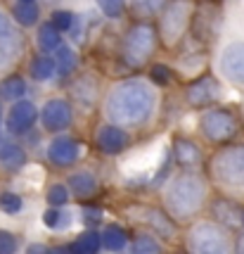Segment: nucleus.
<instances>
[{"label": "nucleus", "instance_id": "nucleus-22", "mask_svg": "<svg viewBox=\"0 0 244 254\" xmlns=\"http://www.w3.org/2000/svg\"><path fill=\"white\" fill-rule=\"evenodd\" d=\"M12 17H14L17 26L31 29V26H36L38 19H41V7H38L36 0H17L14 7H12Z\"/></svg>", "mask_w": 244, "mask_h": 254}, {"label": "nucleus", "instance_id": "nucleus-12", "mask_svg": "<svg viewBox=\"0 0 244 254\" xmlns=\"http://www.w3.org/2000/svg\"><path fill=\"white\" fill-rule=\"evenodd\" d=\"M218 69L230 83L244 86V41H235L223 48L218 57Z\"/></svg>", "mask_w": 244, "mask_h": 254}, {"label": "nucleus", "instance_id": "nucleus-20", "mask_svg": "<svg viewBox=\"0 0 244 254\" xmlns=\"http://www.w3.org/2000/svg\"><path fill=\"white\" fill-rule=\"evenodd\" d=\"M211 214H213V221L225 226V228L242 223V209L230 199H216L211 204Z\"/></svg>", "mask_w": 244, "mask_h": 254}, {"label": "nucleus", "instance_id": "nucleus-27", "mask_svg": "<svg viewBox=\"0 0 244 254\" xmlns=\"http://www.w3.org/2000/svg\"><path fill=\"white\" fill-rule=\"evenodd\" d=\"M74 95H76L78 105L93 107V105H95V100H98V83L93 81V76L78 78L76 86H74Z\"/></svg>", "mask_w": 244, "mask_h": 254}, {"label": "nucleus", "instance_id": "nucleus-2", "mask_svg": "<svg viewBox=\"0 0 244 254\" xmlns=\"http://www.w3.org/2000/svg\"><path fill=\"white\" fill-rule=\"evenodd\" d=\"M206 195H209V186L204 176L195 171H183L168 178L164 188V209L178 223L192 221L204 209Z\"/></svg>", "mask_w": 244, "mask_h": 254}, {"label": "nucleus", "instance_id": "nucleus-17", "mask_svg": "<svg viewBox=\"0 0 244 254\" xmlns=\"http://www.w3.org/2000/svg\"><path fill=\"white\" fill-rule=\"evenodd\" d=\"M67 186H69V190H71V195H74V197L88 199V197H93V195L98 192L100 181H98V176H95L90 169H78V171H74V174L69 176Z\"/></svg>", "mask_w": 244, "mask_h": 254}, {"label": "nucleus", "instance_id": "nucleus-35", "mask_svg": "<svg viewBox=\"0 0 244 254\" xmlns=\"http://www.w3.org/2000/svg\"><path fill=\"white\" fill-rule=\"evenodd\" d=\"M50 22L55 24L59 31H71V26L76 22V14H71L69 10H55L52 17H50Z\"/></svg>", "mask_w": 244, "mask_h": 254}, {"label": "nucleus", "instance_id": "nucleus-19", "mask_svg": "<svg viewBox=\"0 0 244 254\" xmlns=\"http://www.w3.org/2000/svg\"><path fill=\"white\" fill-rule=\"evenodd\" d=\"M100 235H102V250L109 254H121L131 245L128 231L123 226H119V223H107L100 231Z\"/></svg>", "mask_w": 244, "mask_h": 254}, {"label": "nucleus", "instance_id": "nucleus-24", "mask_svg": "<svg viewBox=\"0 0 244 254\" xmlns=\"http://www.w3.org/2000/svg\"><path fill=\"white\" fill-rule=\"evenodd\" d=\"M43 223L50 231H69L74 223V214L67 207H50L43 211Z\"/></svg>", "mask_w": 244, "mask_h": 254}, {"label": "nucleus", "instance_id": "nucleus-18", "mask_svg": "<svg viewBox=\"0 0 244 254\" xmlns=\"http://www.w3.org/2000/svg\"><path fill=\"white\" fill-rule=\"evenodd\" d=\"M26 164V152L19 143H14L12 138L0 135V169L5 171H17Z\"/></svg>", "mask_w": 244, "mask_h": 254}, {"label": "nucleus", "instance_id": "nucleus-26", "mask_svg": "<svg viewBox=\"0 0 244 254\" xmlns=\"http://www.w3.org/2000/svg\"><path fill=\"white\" fill-rule=\"evenodd\" d=\"M55 74H57V62L52 60V57H48L45 53L43 55H38L34 62H31V78L38 81V83L50 81Z\"/></svg>", "mask_w": 244, "mask_h": 254}, {"label": "nucleus", "instance_id": "nucleus-8", "mask_svg": "<svg viewBox=\"0 0 244 254\" xmlns=\"http://www.w3.org/2000/svg\"><path fill=\"white\" fill-rule=\"evenodd\" d=\"M36 122H41V112L31 100H17L12 102L10 112L5 117V128L10 135H26L36 126Z\"/></svg>", "mask_w": 244, "mask_h": 254}, {"label": "nucleus", "instance_id": "nucleus-39", "mask_svg": "<svg viewBox=\"0 0 244 254\" xmlns=\"http://www.w3.org/2000/svg\"><path fill=\"white\" fill-rule=\"evenodd\" d=\"M235 254H244V233L235 240Z\"/></svg>", "mask_w": 244, "mask_h": 254}, {"label": "nucleus", "instance_id": "nucleus-10", "mask_svg": "<svg viewBox=\"0 0 244 254\" xmlns=\"http://www.w3.org/2000/svg\"><path fill=\"white\" fill-rule=\"evenodd\" d=\"M74 122V112H71V105L62 98H52L48 100L41 110V124H43L45 131L50 133H62L67 131Z\"/></svg>", "mask_w": 244, "mask_h": 254}, {"label": "nucleus", "instance_id": "nucleus-31", "mask_svg": "<svg viewBox=\"0 0 244 254\" xmlns=\"http://www.w3.org/2000/svg\"><path fill=\"white\" fill-rule=\"evenodd\" d=\"M22 209H24L22 195H17V192H12V190L0 192V211H2L5 216H17Z\"/></svg>", "mask_w": 244, "mask_h": 254}, {"label": "nucleus", "instance_id": "nucleus-28", "mask_svg": "<svg viewBox=\"0 0 244 254\" xmlns=\"http://www.w3.org/2000/svg\"><path fill=\"white\" fill-rule=\"evenodd\" d=\"M131 254H164V247L154 235L140 233L131 240Z\"/></svg>", "mask_w": 244, "mask_h": 254}, {"label": "nucleus", "instance_id": "nucleus-32", "mask_svg": "<svg viewBox=\"0 0 244 254\" xmlns=\"http://www.w3.org/2000/svg\"><path fill=\"white\" fill-rule=\"evenodd\" d=\"M133 7L138 14L152 17V14H156V12H161L166 7V0H133Z\"/></svg>", "mask_w": 244, "mask_h": 254}, {"label": "nucleus", "instance_id": "nucleus-42", "mask_svg": "<svg viewBox=\"0 0 244 254\" xmlns=\"http://www.w3.org/2000/svg\"><path fill=\"white\" fill-rule=\"evenodd\" d=\"M242 226H244V209H242Z\"/></svg>", "mask_w": 244, "mask_h": 254}, {"label": "nucleus", "instance_id": "nucleus-37", "mask_svg": "<svg viewBox=\"0 0 244 254\" xmlns=\"http://www.w3.org/2000/svg\"><path fill=\"white\" fill-rule=\"evenodd\" d=\"M149 78L154 81L156 86H168L171 78H173V74H171V69H168L166 64H154L149 69Z\"/></svg>", "mask_w": 244, "mask_h": 254}, {"label": "nucleus", "instance_id": "nucleus-34", "mask_svg": "<svg viewBox=\"0 0 244 254\" xmlns=\"http://www.w3.org/2000/svg\"><path fill=\"white\" fill-rule=\"evenodd\" d=\"M98 7L104 17H109V19H116V17H121L123 10H126V5H123V0H98Z\"/></svg>", "mask_w": 244, "mask_h": 254}, {"label": "nucleus", "instance_id": "nucleus-7", "mask_svg": "<svg viewBox=\"0 0 244 254\" xmlns=\"http://www.w3.org/2000/svg\"><path fill=\"white\" fill-rule=\"evenodd\" d=\"M201 135L209 140V143H225L230 140L235 133H237V119H235L233 112L228 110H209L201 117Z\"/></svg>", "mask_w": 244, "mask_h": 254}, {"label": "nucleus", "instance_id": "nucleus-3", "mask_svg": "<svg viewBox=\"0 0 244 254\" xmlns=\"http://www.w3.org/2000/svg\"><path fill=\"white\" fill-rule=\"evenodd\" d=\"M185 247L188 254H230V240L225 226L216 221H197L188 231L185 238Z\"/></svg>", "mask_w": 244, "mask_h": 254}, {"label": "nucleus", "instance_id": "nucleus-1", "mask_svg": "<svg viewBox=\"0 0 244 254\" xmlns=\"http://www.w3.org/2000/svg\"><path fill=\"white\" fill-rule=\"evenodd\" d=\"M156 110V90L140 78H128L116 83L107 95L104 112L111 124L123 128H138L152 119Z\"/></svg>", "mask_w": 244, "mask_h": 254}, {"label": "nucleus", "instance_id": "nucleus-14", "mask_svg": "<svg viewBox=\"0 0 244 254\" xmlns=\"http://www.w3.org/2000/svg\"><path fill=\"white\" fill-rule=\"evenodd\" d=\"M24 53V41L22 33L12 26H0V69L12 66Z\"/></svg>", "mask_w": 244, "mask_h": 254}, {"label": "nucleus", "instance_id": "nucleus-30", "mask_svg": "<svg viewBox=\"0 0 244 254\" xmlns=\"http://www.w3.org/2000/svg\"><path fill=\"white\" fill-rule=\"evenodd\" d=\"M45 199L50 207H67L69 199H71V190H69L67 183L57 181V183H50L48 190H45Z\"/></svg>", "mask_w": 244, "mask_h": 254}, {"label": "nucleus", "instance_id": "nucleus-21", "mask_svg": "<svg viewBox=\"0 0 244 254\" xmlns=\"http://www.w3.org/2000/svg\"><path fill=\"white\" fill-rule=\"evenodd\" d=\"M36 45H38V50L41 53H57L59 48H62V33L57 29L52 22H45L38 26V31H36Z\"/></svg>", "mask_w": 244, "mask_h": 254}, {"label": "nucleus", "instance_id": "nucleus-38", "mask_svg": "<svg viewBox=\"0 0 244 254\" xmlns=\"http://www.w3.org/2000/svg\"><path fill=\"white\" fill-rule=\"evenodd\" d=\"M24 254H50V247L45 243H31V245H26Z\"/></svg>", "mask_w": 244, "mask_h": 254}, {"label": "nucleus", "instance_id": "nucleus-15", "mask_svg": "<svg viewBox=\"0 0 244 254\" xmlns=\"http://www.w3.org/2000/svg\"><path fill=\"white\" fill-rule=\"evenodd\" d=\"M218 93L221 90H218V83L213 78H199V81H195V83L188 86L185 100L192 107H206V105H211L213 100L218 98Z\"/></svg>", "mask_w": 244, "mask_h": 254}, {"label": "nucleus", "instance_id": "nucleus-13", "mask_svg": "<svg viewBox=\"0 0 244 254\" xmlns=\"http://www.w3.org/2000/svg\"><path fill=\"white\" fill-rule=\"evenodd\" d=\"M128 143H131V135L119 124H102L100 128L95 131V145L104 155H111V157L121 155L123 150L128 147Z\"/></svg>", "mask_w": 244, "mask_h": 254}, {"label": "nucleus", "instance_id": "nucleus-25", "mask_svg": "<svg viewBox=\"0 0 244 254\" xmlns=\"http://www.w3.org/2000/svg\"><path fill=\"white\" fill-rule=\"evenodd\" d=\"M26 95V81L24 76H7L5 81H0V100L2 102H17V100H24Z\"/></svg>", "mask_w": 244, "mask_h": 254}, {"label": "nucleus", "instance_id": "nucleus-6", "mask_svg": "<svg viewBox=\"0 0 244 254\" xmlns=\"http://www.w3.org/2000/svg\"><path fill=\"white\" fill-rule=\"evenodd\" d=\"M156 48V31L149 24H135L123 38V60L131 66H143Z\"/></svg>", "mask_w": 244, "mask_h": 254}, {"label": "nucleus", "instance_id": "nucleus-23", "mask_svg": "<svg viewBox=\"0 0 244 254\" xmlns=\"http://www.w3.org/2000/svg\"><path fill=\"white\" fill-rule=\"evenodd\" d=\"M100 247H102V235L95 228H86L74 243L69 245V252L71 254H100Z\"/></svg>", "mask_w": 244, "mask_h": 254}, {"label": "nucleus", "instance_id": "nucleus-29", "mask_svg": "<svg viewBox=\"0 0 244 254\" xmlns=\"http://www.w3.org/2000/svg\"><path fill=\"white\" fill-rule=\"evenodd\" d=\"M55 62H57V76H69L74 69L78 66V57L76 53L69 48V45H62L55 53Z\"/></svg>", "mask_w": 244, "mask_h": 254}, {"label": "nucleus", "instance_id": "nucleus-40", "mask_svg": "<svg viewBox=\"0 0 244 254\" xmlns=\"http://www.w3.org/2000/svg\"><path fill=\"white\" fill-rule=\"evenodd\" d=\"M50 254H71V252H69V247H62V245H57V247H50Z\"/></svg>", "mask_w": 244, "mask_h": 254}, {"label": "nucleus", "instance_id": "nucleus-16", "mask_svg": "<svg viewBox=\"0 0 244 254\" xmlns=\"http://www.w3.org/2000/svg\"><path fill=\"white\" fill-rule=\"evenodd\" d=\"M173 159L185 169H197L204 164V152L195 140L190 138H176L173 140Z\"/></svg>", "mask_w": 244, "mask_h": 254}, {"label": "nucleus", "instance_id": "nucleus-36", "mask_svg": "<svg viewBox=\"0 0 244 254\" xmlns=\"http://www.w3.org/2000/svg\"><path fill=\"white\" fill-rule=\"evenodd\" d=\"M102 209L100 207H83L81 209V221L86 223V228H95V226H100L102 223Z\"/></svg>", "mask_w": 244, "mask_h": 254}, {"label": "nucleus", "instance_id": "nucleus-4", "mask_svg": "<svg viewBox=\"0 0 244 254\" xmlns=\"http://www.w3.org/2000/svg\"><path fill=\"white\" fill-rule=\"evenodd\" d=\"M211 178L225 188H244V145H228L211 157Z\"/></svg>", "mask_w": 244, "mask_h": 254}, {"label": "nucleus", "instance_id": "nucleus-33", "mask_svg": "<svg viewBox=\"0 0 244 254\" xmlns=\"http://www.w3.org/2000/svg\"><path fill=\"white\" fill-rule=\"evenodd\" d=\"M19 252V238L12 231L0 228V254H17Z\"/></svg>", "mask_w": 244, "mask_h": 254}, {"label": "nucleus", "instance_id": "nucleus-5", "mask_svg": "<svg viewBox=\"0 0 244 254\" xmlns=\"http://www.w3.org/2000/svg\"><path fill=\"white\" fill-rule=\"evenodd\" d=\"M195 14V0H171L164 14H161V22H159V36L166 45H176L183 33L188 31L190 19Z\"/></svg>", "mask_w": 244, "mask_h": 254}, {"label": "nucleus", "instance_id": "nucleus-41", "mask_svg": "<svg viewBox=\"0 0 244 254\" xmlns=\"http://www.w3.org/2000/svg\"><path fill=\"white\" fill-rule=\"evenodd\" d=\"M0 126H2V107H0Z\"/></svg>", "mask_w": 244, "mask_h": 254}, {"label": "nucleus", "instance_id": "nucleus-43", "mask_svg": "<svg viewBox=\"0 0 244 254\" xmlns=\"http://www.w3.org/2000/svg\"><path fill=\"white\" fill-rule=\"evenodd\" d=\"M0 26H2V17H0Z\"/></svg>", "mask_w": 244, "mask_h": 254}, {"label": "nucleus", "instance_id": "nucleus-11", "mask_svg": "<svg viewBox=\"0 0 244 254\" xmlns=\"http://www.w3.org/2000/svg\"><path fill=\"white\" fill-rule=\"evenodd\" d=\"M45 157L57 169H71L81 159V145L71 135H57V138L50 140L48 150H45Z\"/></svg>", "mask_w": 244, "mask_h": 254}, {"label": "nucleus", "instance_id": "nucleus-9", "mask_svg": "<svg viewBox=\"0 0 244 254\" xmlns=\"http://www.w3.org/2000/svg\"><path fill=\"white\" fill-rule=\"evenodd\" d=\"M131 216L135 221L147 223L152 233H156V238L161 240H176V221L168 216V211H161L156 207H149V204H140V207H133L131 209Z\"/></svg>", "mask_w": 244, "mask_h": 254}]
</instances>
